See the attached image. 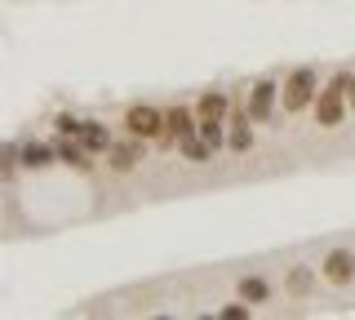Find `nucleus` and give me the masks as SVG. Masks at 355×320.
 Instances as JSON below:
<instances>
[{"label":"nucleus","instance_id":"nucleus-1","mask_svg":"<svg viewBox=\"0 0 355 320\" xmlns=\"http://www.w3.org/2000/svg\"><path fill=\"white\" fill-rule=\"evenodd\" d=\"M347 81H351V71H333L329 81L320 85L315 103H311V116H315V125H320V129H338V125H347V112H351V103H347Z\"/></svg>","mask_w":355,"mask_h":320},{"label":"nucleus","instance_id":"nucleus-2","mask_svg":"<svg viewBox=\"0 0 355 320\" xmlns=\"http://www.w3.org/2000/svg\"><path fill=\"white\" fill-rule=\"evenodd\" d=\"M315 94H320V76H315V67H293L280 81V107H284V116H302V112H311V103H315Z\"/></svg>","mask_w":355,"mask_h":320},{"label":"nucleus","instance_id":"nucleus-3","mask_svg":"<svg viewBox=\"0 0 355 320\" xmlns=\"http://www.w3.org/2000/svg\"><path fill=\"white\" fill-rule=\"evenodd\" d=\"M191 134H200L196 103H173V107H164V134H160L155 147H178V142H187Z\"/></svg>","mask_w":355,"mask_h":320},{"label":"nucleus","instance_id":"nucleus-4","mask_svg":"<svg viewBox=\"0 0 355 320\" xmlns=\"http://www.w3.org/2000/svg\"><path fill=\"white\" fill-rule=\"evenodd\" d=\"M120 125H125V134H133V138L160 142V134H164V112H160V107H151V103H133Z\"/></svg>","mask_w":355,"mask_h":320},{"label":"nucleus","instance_id":"nucleus-5","mask_svg":"<svg viewBox=\"0 0 355 320\" xmlns=\"http://www.w3.org/2000/svg\"><path fill=\"white\" fill-rule=\"evenodd\" d=\"M275 103H280V81L262 76V81L249 85V98H244V107H249L253 125H271V120H275Z\"/></svg>","mask_w":355,"mask_h":320},{"label":"nucleus","instance_id":"nucleus-6","mask_svg":"<svg viewBox=\"0 0 355 320\" xmlns=\"http://www.w3.org/2000/svg\"><path fill=\"white\" fill-rule=\"evenodd\" d=\"M147 147H151L147 138H133V134H125V138L116 142V147L107 151V169H111V174H133L142 160H147Z\"/></svg>","mask_w":355,"mask_h":320},{"label":"nucleus","instance_id":"nucleus-7","mask_svg":"<svg viewBox=\"0 0 355 320\" xmlns=\"http://www.w3.org/2000/svg\"><path fill=\"white\" fill-rule=\"evenodd\" d=\"M227 151H236V156L253 151V116H249L244 103H236L231 116H227Z\"/></svg>","mask_w":355,"mask_h":320},{"label":"nucleus","instance_id":"nucleus-8","mask_svg":"<svg viewBox=\"0 0 355 320\" xmlns=\"http://www.w3.org/2000/svg\"><path fill=\"white\" fill-rule=\"evenodd\" d=\"M320 276L333 285V289H347V285L355 280V253L351 249H329L324 267H320Z\"/></svg>","mask_w":355,"mask_h":320},{"label":"nucleus","instance_id":"nucleus-9","mask_svg":"<svg viewBox=\"0 0 355 320\" xmlns=\"http://www.w3.org/2000/svg\"><path fill=\"white\" fill-rule=\"evenodd\" d=\"M53 151H58V165H67V169H76V174H94V160H89V147L80 138H62L53 142Z\"/></svg>","mask_w":355,"mask_h":320},{"label":"nucleus","instance_id":"nucleus-10","mask_svg":"<svg viewBox=\"0 0 355 320\" xmlns=\"http://www.w3.org/2000/svg\"><path fill=\"white\" fill-rule=\"evenodd\" d=\"M18 151H22V169H27V174H40V169H49V165H58V151H53V142L27 138V142H18Z\"/></svg>","mask_w":355,"mask_h":320},{"label":"nucleus","instance_id":"nucleus-11","mask_svg":"<svg viewBox=\"0 0 355 320\" xmlns=\"http://www.w3.org/2000/svg\"><path fill=\"white\" fill-rule=\"evenodd\" d=\"M231 107H236V103H231V94H227V90H205V94L196 98L200 120H227V116H231Z\"/></svg>","mask_w":355,"mask_h":320},{"label":"nucleus","instance_id":"nucleus-12","mask_svg":"<svg viewBox=\"0 0 355 320\" xmlns=\"http://www.w3.org/2000/svg\"><path fill=\"white\" fill-rule=\"evenodd\" d=\"M80 142L89 147V156H107V151L116 147V134H111V125H103V120H85Z\"/></svg>","mask_w":355,"mask_h":320},{"label":"nucleus","instance_id":"nucleus-13","mask_svg":"<svg viewBox=\"0 0 355 320\" xmlns=\"http://www.w3.org/2000/svg\"><path fill=\"white\" fill-rule=\"evenodd\" d=\"M284 294L293 298V303H306V298L315 294V267H288V276H284Z\"/></svg>","mask_w":355,"mask_h":320},{"label":"nucleus","instance_id":"nucleus-14","mask_svg":"<svg viewBox=\"0 0 355 320\" xmlns=\"http://www.w3.org/2000/svg\"><path fill=\"white\" fill-rule=\"evenodd\" d=\"M178 151H182V160H187V165H209V160L218 156V151L209 147V138H205V134H191L187 142H178Z\"/></svg>","mask_w":355,"mask_h":320},{"label":"nucleus","instance_id":"nucleus-15","mask_svg":"<svg viewBox=\"0 0 355 320\" xmlns=\"http://www.w3.org/2000/svg\"><path fill=\"white\" fill-rule=\"evenodd\" d=\"M240 298H249L253 307L271 303V280H262V276H240Z\"/></svg>","mask_w":355,"mask_h":320},{"label":"nucleus","instance_id":"nucleus-16","mask_svg":"<svg viewBox=\"0 0 355 320\" xmlns=\"http://www.w3.org/2000/svg\"><path fill=\"white\" fill-rule=\"evenodd\" d=\"M53 134H62V138H80V134H85V116L58 112V116H53Z\"/></svg>","mask_w":355,"mask_h":320},{"label":"nucleus","instance_id":"nucleus-17","mask_svg":"<svg viewBox=\"0 0 355 320\" xmlns=\"http://www.w3.org/2000/svg\"><path fill=\"white\" fill-rule=\"evenodd\" d=\"M200 134L209 138L214 151H227V120H200Z\"/></svg>","mask_w":355,"mask_h":320},{"label":"nucleus","instance_id":"nucleus-18","mask_svg":"<svg viewBox=\"0 0 355 320\" xmlns=\"http://www.w3.org/2000/svg\"><path fill=\"white\" fill-rule=\"evenodd\" d=\"M218 316H222V320H249V316H253V303H249V298L227 303V307H218Z\"/></svg>","mask_w":355,"mask_h":320},{"label":"nucleus","instance_id":"nucleus-19","mask_svg":"<svg viewBox=\"0 0 355 320\" xmlns=\"http://www.w3.org/2000/svg\"><path fill=\"white\" fill-rule=\"evenodd\" d=\"M347 103H351V112H355V71H351V81H347Z\"/></svg>","mask_w":355,"mask_h":320}]
</instances>
